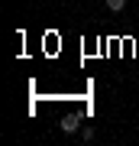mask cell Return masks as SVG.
<instances>
[{"label":"cell","mask_w":139,"mask_h":146,"mask_svg":"<svg viewBox=\"0 0 139 146\" xmlns=\"http://www.w3.org/2000/svg\"><path fill=\"white\" fill-rule=\"evenodd\" d=\"M94 136H97V133H94V127H81V140H84V143H91Z\"/></svg>","instance_id":"3"},{"label":"cell","mask_w":139,"mask_h":146,"mask_svg":"<svg viewBox=\"0 0 139 146\" xmlns=\"http://www.w3.org/2000/svg\"><path fill=\"white\" fill-rule=\"evenodd\" d=\"M58 127H62L65 133H81V120H78V117H62Z\"/></svg>","instance_id":"1"},{"label":"cell","mask_w":139,"mask_h":146,"mask_svg":"<svg viewBox=\"0 0 139 146\" xmlns=\"http://www.w3.org/2000/svg\"><path fill=\"white\" fill-rule=\"evenodd\" d=\"M107 10H110V13H120V10H126V0H107Z\"/></svg>","instance_id":"2"}]
</instances>
